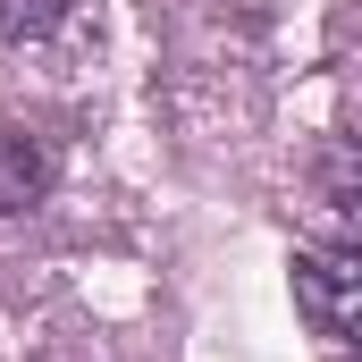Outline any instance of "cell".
Listing matches in <instances>:
<instances>
[{"label":"cell","mask_w":362,"mask_h":362,"mask_svg":"<svg viewBox=\"0 0 362 362\" xmlns=\"http://www.w3.org/2000/svg\"><path fill=\"white\" fill-rule=\"evenodd\" d=\"M295 312L320 337L362 346V245H312V253H295Z\"/></svg>","instance_id":"cell-1"},{"label":"cell","mask_w":362,"mask_h":362,"mask_svg":"<svg viewBox=\"0 0 362 362\" xmlns=\"http://www.w3.org/2000/svg\"><path fill=\"white\" fill-rule=\"evenodd\" d=\"M59 177V152L34 135V127H0V219H17V211H34L42 194Z\"/></svg>","instance_id":"cell-2"},{"label":"cell","mask_w":362,"mask_h":362,"mask_svg":"<svg viewBox=\"0 0 362 362\" xmlns=\"http://www.w3.org/2000/svg\"><path fill=\"white\" fill-rule=\"evenodd\" d=\"M312 185H320V202L362 236V127H354V135H337V144L312 160Z\"/></svg>","instance_id":"cell-3"},{"label":"cell","mask_w":362,"mask_h":362,"mask_svg":"<svg viewBox=\"0 0 362 362\" xmlns=\"http://www.w3.org/2000/svg\"><path fill=\"white\" fill-rule=\"evenodd\" d=\"M76 0H0V42H42Z\"/></svg>","instance_id":"cell-4"}]
</instances>
